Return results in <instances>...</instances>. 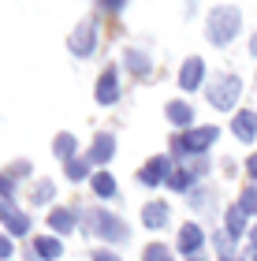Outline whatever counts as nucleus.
Here are the masks:
<instances>
[{
  "mask_svg": "<svg viewBox=\"0 0 257 261\" xmlns=\"http://www.w3.org/2000/svg\"><path fill=\"white\" fill-rule=\"evenodd\" d=\"M235 30H239V8H216L209 15V41L224 45L235 38Z\"/></svg>",
  "mask_w": 257,
  "mask_h": 261,
  "instance_id": "nucleus-1",
  "label": "nucleus"
},
{
  "mask_svg": "<svg viewBox=\"0 0 257 261\" xmlns=\"http://www.w3.org/2000/svg\"><path fill=\"white\" fill-rule=\"evenodd\" d=\"M239 86H242V82H239L235 75L216 79V82H213V90H209V101H213V109H235V101H239Z\"/></svg>",
  "mask_w": 257,
  "mask_h": 261,
  "instance_id": "nucleus-2",
  "label": "nucleus"
},
{
  "mask_svg": "<svg viewBox=\"0 0 257 261\" xmlns=\"http://www.w3.org/2000/svg\"><path fill=\"white\" fill-rule=\"evenodd\" d=\"M202 79H205V60L202 56H190V60L183 64V71H179V86L183 90H197Z\"/></svg>",
  "mask_w": 257,
  "mask_h": 261,
  "instance_id": "nucleus-3",
  "label": "nucleus"
},
{
  "mask_svg": "<svg viewBox=\"0 0 257 261\" xmlns=\"http://www.w3.org/2000/svg\"><path fill=\"white\" fill-rule=\"evenodd\" d=\"M164 175H172V164H168L164 157H153V161H149L142 172H138V183L157 187V183H164Z\"/></svg>",
  "mask_w": 257,
  "mask_h": 261,
  "instance_id": "nucleus-4",
  "label": "nucleus"
},
{
  "mask_svg": "<svg viewBox=\"0 0 257 261\" xmlns=\"http://www.w3.org/2000/svg\"><path fill=\"white\" fill-rule=\"evenodd\" d=\"M93 45H97V30H93L90 22H82V27L71 34V53H75V56H90Z\"/></svg>",
  "mask_w": 257,
  "mask_h": 261,
  "instance_id": "nucleus-5",
  "label": "nucleus"
},
{
  "mask_svg": "<svg viewBox=\"0 0 257 261\" xmlns=\"http://www.w3.org/2000/svg\"><path fill=\"white\" fill-rule=\"evenodd\" d=\"M90 224H93L97 231L112 235V239H127V224H123V220H116V217H108V213H101V209L90 217Z\"/></svg>",
  "mask_w": 257,
  "mask_h": 261,
  "instance_id": "nucleus-6",
  "label": "nucleus"
},
{
  "mask_svg": "<svg viewBox=\"0 0 257 261\" xmlns=\"http://www.w3.org/2000/svg\"><path fill=\"white\" fill-rule=\"evenodd\" d=\"M231 130H235L239 142H253L257 138V112H239L231 120Z\"/></svg>",
  "mask_w": 257,
  "mask_h": 261,
  "instance_id": "nucleus-7",
  "label": "nucleus"
},
{
  "mask_svg": "<svg viewBox=\"0 0 257 261\" xmlns=\"http://www.w3.org/2000/svg\"><path fill=\"white\" fill-rule=\"evenodd\" d=\"M202 243H205V231L197 228V224H183V231H179V250H183V254H194V250H202Z\"/></svg>",
  "mask_w": 257,
  "mask_h": 261,
  "instance_id": "nucleus-8",
  "label": "nucleus"
},
{
  "mask_svg": "<svg viewBox=\"0 0 257 261\" xmlns=\"http://www.w3.org/2000/svg\"><path fill=\"white\" fill-rule=\"evenodd\" d=\"M116 97H120V86H116V71L108 67V71L97 79V101H101V105H112Z\"/></svg>",
  "mask_w": 257,
  "mask_h": 261,
  "instance_id": "nucleus-9",
  "label": "nucleus"
},
{
  "mask_svg": "<svg viewBox=\"0 0 257 261\" xmlns=\"http://www.w3.org/2000/svg\"><path fill=\"white\" fill-rule=\"evenodd\" d=\"M164 116L175 123V127H186V123H194V109L186 101H168L164 105Z\"/></svg>",
  "mask_w": 257,
  "mask_h": 261,
  "instance_id": "nucleus-10",
  "label": "nucleus"
},
{
  "mask_svg": "<svg viewBox=\"0 0 257 261\" xmlns=\"http://www.w3.org/2000/svg\"><path fill=\"white\" fill-rule=\"evenodd\" d=\"M142 224H146V228H164V224H168V205H164V201H149V205H146V213H142Z\"/></svg>",
  "mask_w": 257,
  "mask_h": 261,
  "instance_id": "nucleus-11",
  "label": "nucleus"
},
{
  "mask_svg": "<svg viewBox=\"0 0 257 261\" xmlns=\"http://www.w3.org/2000/svg\"><path fill=\"white\" fill-rule=\"evenodd\" d=\"M216 135H220L216 127H202V130H190V135H186V146H190V153H202V149H209V146L216 142Z\"/></svg>",
  "mask_w": 257,
  "mask_h": 261,
  "instance_id": "nucleus-12",
  "label": "nucleus"
},
{
  "mask_svg": "<svg viewBox=\"0 0 257 261\" xmlns=\"http://www.w3.org/2000/svg\"><path fill=\"white\" fill-rule=\"evenodd\" d=\"M112 153H116V138L112 135H97V138H93V149H90V161H108L112 157Z\"/></svg>",
  "mask_w": 257,
  "mask_h": 261,
  "instance_id": "nucleus-13",
  "label": "nucleus"
},
{
  "mask_svg": "<svg viewBox=\"0 0 257 261\" xmlns=\"http://www.w3.org/2000/svg\"><path fill=\"white\" fill-rule=\"evenodd\" d=\"M52 149H56V157H64V161H71V153L78 149V142H75V135H56V142H52Z\"/></svg>",
  "mask_w": 257,
  "mask_h": 261,
  "instance_id": "nucleus-14",
  "label": "nucleus"
},
{
  "mask_svg": "<svg viewBox=\"0 0 257 261\" xmlns=\"http://www.w3.org/2000/svg\"><path fill=\"white\" fill-rule=\"evenodd\" d=\"M242 228H246V213H242V205L227 209V235H231V239H239Z\"/></svg>",
  "mask_w": 257,
  "mask_h": 261,
  "instance_id": "nucleus-15",
  "label": "nucleus"
},
{
  "mask_svg": "<svg viewBox=\"0 0 257 261\" xmlns=\"http://www.w3.org/2000/svg\"><path fill=\"white\" fill-rule=\"evenodd\" d=\"M49 228H56V231H71V228H75V213H71V209H56L52 217H49Z\"/></svg>",
  "mask_w": 257,
  "mask_h": 261,
  "instance_id": "nucleus-16",
  "label": "nucleus"
},
{
  "mask_svg": "<svg viewBox=\"0 0 257 261\" xmlns=\"http://www.w3.org/2000/svg\"><path fill=\"white\" fill-rule=\"evenodd\" d=\"M93 191H97L101 198H112L116 194V179L108 172H97V175H93Z\"/></svg>",
  "mask_w": 257,
  "mask_h": 261,
  "instance_id": "nucleus-17",
  "label": "nucleus"
},
{
  "mask_svg": "<svg viewBox=\"0 0 257 261\" xmlns=\"http://www.w3.org/2000/svg\"><path fill=\"white\" fill-rule=\"evenodd\" d=\"M34 250H38V257H60L64 254V246L60 243H56V239H38V243H34Z\"/></svg>",
  "mask_w": 257,
  "mask_h": 261,
  "instance_id": "nucleus-18",
  "label": "nucleus"
},
{
  "mask_svg": "<svg viewBox=\"0 0 257 261\" xmlns=\"http://www.w3.org/2000/svg\"><path fill=\"white\" fill-rule=\"evenodd\" d=\"M127 67H131L138 79H146V75H149V60H146L142 53H127Z\"/></svg>",
  "mask_w": 257,
  "mask_h": 261,
  "instance_id": "nucleus-19",
  "label": "nucleus"
},
{
  "mask_svg": "<svg viewBox=\"0 0 257 261\" xmlns=\"http://www.w3.org/2000/svg\"><path fill=\"white\" fill-rule=\"evenodd\" d=\"M142 261H172V254L164 250V243H149L146 254H142Z\"/></svg>",
  "mask_w": 257,
  "mask_h": 261,
  "instance_id": "nucleus-20",
  "label": "nucleus"
},
{
  "mask_svg": "<svg viewBox=\"0 0 257 261\" xmlns=\"http://www.w3.org/2000/svg\"><path fill=\"white\" fill-rule=\"evenodd\" d=\"M168 183L175 187V191H186V187H190V183H194V175H190V172H186V168H179V172H172V175H168Z\"/></svg>",
  "mask_w": 257,
  "mask_h": 261,
  "instance_id": "nucleus-21",
  "label": "nucleus"
},
{
  "mask_svg": "<svg viewBox=\"0 0 257 261\" xmlns=\"http://www.w3.org/2000/svg\"><path fill=\"white\" fill-rule=\"evenodd\" d=\"M242 213H257V187L242 191Z\"/></svg>",
  "mask_w": 257,
  "mask_h": 261,
  "instance_id": "nucleus-22",
  "label": "nucleus"
},
{
  "mask_svg": "<svg viewBox=\"0 0 257 261\" xmlns=\"http://www.w3.org/2000/svg\"><path fill=\"white\" fill-rule=\"evenodd\" d=\"M67 175H71V179H82V175H86V161L71 157V161H67Z\"/></svg>",
  "mask_w": 257,
  "mask_h": 261,
  "instance_id": "nucleus-23",
  "label": "nucleus"
},
{
  "mask_svg": "<svg viewBox=\"0 0 257 261\" xmlns=\"http://www.w3.org/2000/svg\"><path fill=\"white\" fill-rule=\"evenodd\" d=\"M8 228H11V231H15V235H22V231H26V228H30V220H26V217H22V213H15V217H11V220H8Z\"/></svg>",
  "mask_w": 257,
  "mask_h": 261,
  "instance_id": "nucleus-24",
  "label": "nucleus"
},
{
  "mask_svg": "<svg viewBox=\"0 0 257 261\" xmlns=\"http://www.w3.org/2000/svg\"><path fill=\"white\" fill-rule=\"evenodd\" d=\"M52 198V183H38L34 187V201H49Z\"/></svg>",
  "mask_w": 257,
  "mask_h": 261,
  "instance_id": "nucleus-25",
  "label": "nucleus"
},
{
  "mask_svg": "<svg viewBox=\"0 0 257 261\" xmlns=\"http://www.w3.org/2000/svg\"><path fill=\"white\" fill-rule=\"evenodd\" d=\"M11 194H15V183L8 175H0V198H11Z\"/></svg>",
  "mask_w": 257,
  "mask_h": 261,
  "instance_id": "nucleus-26",
  "label": "nucleus"
},
{
  "mask_svg": "<svg viewBox=\"0 0 257 261\" xmlns=\"http://www.w3.org/2000/svg\"><path fill=\"white\" fill-rule=\"evenodd\" d=\"M15 213H11V201L8 198H0V220H11Z\"/></svg>",
  "mask_w": 257,
  "mask_h": 261,
  "instance_id": "nucleus-27",
  "label": "nucleus"
},
{
  "mask_svg": "<svg viewBox=\"0 0 257 261\" xmlns=\"http://www.w3.org/2000/svg\"><path fill=\"white\" fill-rule=\"evenodd\" d=\"M11 254H15V246L8 243V235H0V257H11Z\"/></svg>",
  "mask_w": 257,
  "mask_h": 261,
  "instance_id": "nucleus-28",
  "label": "nucleus"
},
{
  "mask_svg": "<svg viewBox=\"0 0 257 261\" xmlns=\"http://www.w3.org/2000/svg\"><path fill=\"white\" fill-rule=\"evenodd\" d=\"M246 168H250V175H253V179H257V153H253V157L246 161Z\"/></svg>",
  "mask_w": 257,
  "mask_h": 261,
  "instance_id": "nucleus-29",
  "label": "nucleus"
},
{
  "mask_svg": "<svg viewBox=\"0 0 257 261\" xmlns=\"http://www.w3.org/2000/svg\"><path fill=\"white\" fill-rule=\"evenodd\" d=\"M93 261H120V257H116V254H104V250H101V254H93Z\"/></svg>",
  "mask_w": 257,
  "mask_h": 261,
  "instance_id": "nucleus-30",
  "label": "nucleus"
},
{
  "mask_svg": "<svg viewBox=\"0 0 257 261\" xmlns=\"http://www.w3.org/2000/svg\"><path fill=\"white\" fill-rule=\"evenodd\" d=\"M253 250H257V228H253Z\"/></svg>",
  "mask_w": 257,
  "mask_h": 261,
  "instance_id": "nucleus-31",
  "label": "nucleus"
},
{
  "mask_svg": "<svg viewBox=\"0 0 257 261\" xmlns=\"http://www.w3.org/2000/svg\"><path fill=\"white\" fill-rule=\"evenodd\" d=\"M220 261H239V257H220Z\"/></svg>",
  "mask_w": 257,
  "mask_h": 261,
  "instance_id": "nucleus-32",
  "label": "nucleus"
},
{
  "mask_svg": "<svg viewBox=\"0 0 257 261\" xmlns=\"http://www.w3.org/2000/svg\"><path fill=\"white\" fill-rule=\"evenodd\" d=\"M253 261H257V250H253Z\"/></svg>",
  "mask_w": 257,
  "mask_h": 261,
  "instance_id": "nucleus-33",
  "label": "nucleus"
},
{
  "mask_svg": "<svg viewBox=\"0 0 257 261\" xmlns=\"http://www.w3.org/2000/svg\"><path fill=\"white\" fill-rule=\"evenodd\" d=\"M190 261H197V257H190Z\"/></svg>",
  "mask_w": 257,
  "mask_h": 261,
  "instance_id": "nucleus-34",
  "label": "nucleus"
}]
</instances>
